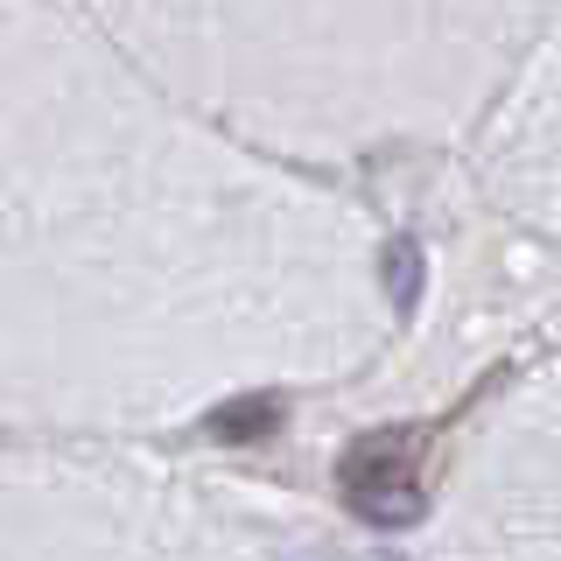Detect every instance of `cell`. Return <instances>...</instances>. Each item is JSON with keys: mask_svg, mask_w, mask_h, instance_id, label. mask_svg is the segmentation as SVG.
I'll use <instances>...</instances> for the list:
<instances>
[{"mask_svg": "<svg viewBox=\"0 0 561 561\" xmlns=\"http://www.w3.org/2000/svg\"><path fill=\"white\" fill-rule=\"evenodd\" d=\"M344 491L365 519H408L421 505V484H414V443L408 435H373V443L351 449L344 463Z\"/></svg>", "mask_w": 561, "mask_h": 561, "instance_id": "6da1fadb", "label": "cell"}]
</instances>
